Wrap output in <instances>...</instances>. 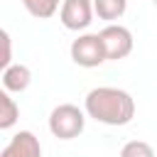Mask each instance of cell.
<instances>
[{
	"mask_svg": "<svg viewBox=\"0 0 157 157\" xmlns=\"http://www.w3.org/2000/svg\"><path fill=\"white\" fill-rule=\"evenodd\" d=\"M83 110L88 118L103 125H128L135 118V98L115 86H98L91 88L83 98Z\"/></svg>",
	"mask_w": 157,
	"mask_h": 157,
	"instance_id": "1",
	"label": "cell"
},
{
	"mask_svg": "<svg viewBox=\"0 0 157 157\" xmlns=\"http://www.w3.org/2000/svg\"><path fill=\"white\" fill-rule=\"evenodd\" d=\"M86 128V110L74 103H61L49 113V132L59 140H74Z\"/></svg>",
	"mask_w": 157,
	"mask_h": 157,
	"instance_id": "2",
	"label": "cell"
},
{
	"mask_svg": "<svg viewBox=\"0 0 157 157\" xmlns=\"http://www.w3.org/2000/svg\"><path fill=\"white\" fill-rule=\"evenodd\" d=\"M71 59L76 66H83V69H96L101 66L105 59V49H103V42H101V34H78L74 42H71Z\"/></svg>",
	"mask_w": 157,
	"mask_h": 157,
	"instance_id": "3",
	"label": "cell"
},
{
	"mask_svg": "<svg viewBox=\"0 0 157 157\" xmlns=\"http://www.w3.org/2000/svg\"><path fill=\"white\" fill-rule=\"evenodd\" d=\"M101 42H103V49H105V59L108 61H120L125 59L130 52H132V32L118 22L113 25H105L101 32Z\"/></svg>",
	"mask_w": 157,
	"mask_h": 157,
	"instance_id": "4",
	"label": "cell"
},
{
	"mask_svg": "<svg viewBox=\"0 0 157 157\" xmlns=\"http://www.w3.org/2000/svg\"><path fill=\"white\" fill-rule=\"evenodd\" d=\"M93 0H64L59 10V20L71 32H83L93 22Z\"/></svg>",
	"mask_w": 157,
	"mask_h": 157,
	"instance_id": "5",
	"label": "cell"
},
{
	"mask_svg": "<svg viewBox=\"0 0 157 157\" xmlns=\"http://www.w3.org/2000/svg\"><path fill=\"white\" fill-rule=\"evenodd\" d=\"M0 157H42V145L39 137L29 130H20L12 135V140L5 145Z\"/></svg>",
	"mask_w": 157,
	"mask_h": 157,
	"instance_id": "6",
	"label": "cell"
},
{
	"mask_svg": "<svg viewBox=\"0 0 157 157\" xmlns=\"http://www.w3.org/2000/svg\"><path fill=\"white\" fill-rule=\"evenodd\" d=\"M32 83V71L25 64H12L2 71V91L7 93H22Z\"/></svg>",
	"mask_w": 157,
	"mask_h": 157,
	"instance_id": "7",
	"label": "cell"
},
{
	"mask_svg": "<svg viewBox=\"0 0 157 157\" xmlns=\"http://www.w3.org/2000/svg\"><path fill=\"white\" fill-rule=\"evenodd\" d=\"M125 10H128V0H93V12L98 15V20H105L108 25L120 20Z\"/></svg>",
	"mask_w": 157,
	"mask_h": 157,
	"instance_id": "8",
	"label": "cell"
},
{
	"mask_svg": "<svg viewBox=\"0 0 157 157\" xmlns=\"http://www.w3.org/2000/svg\"><path fill=\"white\" fill-rule=\"evenodd\" d=\"M20 118V105L15 103V98L2 91L0 93V130H10Z\"/></svg>",
	"mask_w": 157,
	"mask_h": 157,
	"instance_id": "9",
	"label": "cell"
},
{
	"mask_svg": "<svg viewBox=\"0 0 157 157\" xmlns=\"http://www.w3.org/2000/svg\"><path fill=\"white\" fill-rule=\"evenodd\" d=\"M61 2H64V0H22L25 10H27L32 17H37V20H49L56 10H61V7H59Z\"/></svg>",
	"mask_w": 157,
	"mask_h": 157,
	"instance_id": "10",
	"label": "cell"
},
{
	"mask_svg": "<svg viewBox=\"0 0 157 157\" xmlns=\"http://www.w3.org/2000/svg\"><path fill=\"white\" fill-rule=\"evenodd\" d=\"M120 157H157V155H155V150H152L150 142H145V140H130V142L123 145Z\"/></svg>",
	"mask_w": 157,
	"mask_h": 157,
	"instance_id": "11",
	"label": "cell"
},
{
	"mask_svg": "<svg viewBox=\"0 0 157 157\" xmlns=\"http://www.w3.org/2000/svg\"><path fill=\"white\" fill-rule=\"evenodd\" d=\"M2 59H0V66H2V71L7 69V66H12V39H10V34L2 29Z\"/></svg>",
	"mask_w": 157,
	"mask_h": 157,
	"instance_id": "12",
	"label": "cell"
},
{
	"mask_svg": "<svg viewBox=\"0 0 157 157\" xmlns=\"http://www.w3.org/2000/svg\"><path fill=\"white\" fill-rule=\"evenodd\" d=\"M152 2H155V5H157V0H152Z\"/></svg>",
	"mask_w": 157,
	"mask_h": 157,
	"instance_id": "13",
	"label": "cell"
}]
</instances>
